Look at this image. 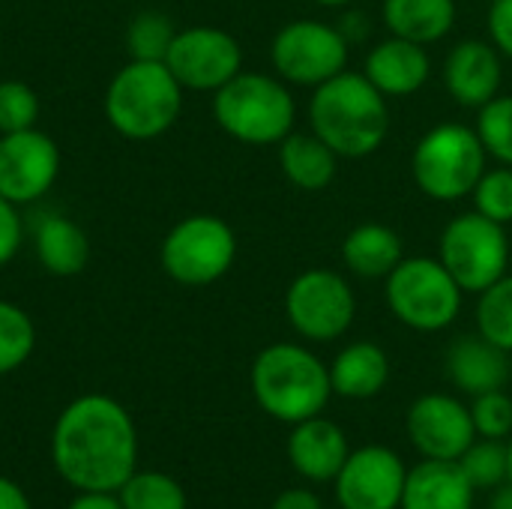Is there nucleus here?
Here are the masks:
<instances>
[{
	"label": "nucleus",
	"instance_id": "nucleus-37",
	"mask_svg": "<svg viewBox=\"0 0 512 509\" xmlns=\"http://www.w3.org/2000/svg\"><path fill=\"white\" fill-rule=\"evenodd\" d=\"M336 27L345 36L348 45H360V42H366L372 36V18L366 12H360V9H348L345 6V15L339 18Z\"/></svg>",
	"mask_w": 512,
	"mask_h": 509
},
{
	"label": "nucleus",
	"instance_id": "nucleus-8",
	"mask_svg": "<svg viewBox=\"0 0 512 509\" xmlns=\"http://www.w3.org/2000/svg\"><path fill=\"white\" fill-rule=\"evenodd\" d=\"M237 261L234 228L213 213L180 219L159 246V264L168 279L186 288H204L228 276Z\"/></svg>",
	"mask_w": 512,
	"mask_h": 509
},
{
	"label": "nucleus",
	"instance_id": "nucleus-38",
	"mask_svg": "<svg viewBox=\"0 0 512 509\" xmlns=\"http://www.w3.org/2000/svg\"><path fill=\"white\" fill-rule=\"evenodd\" d=\"M270 509H324V504H321V498L312 489H300L297 486V489L279 492Z\"/></svg>",
	"mask_w": 512,
	"mask_h": 509
},
{
	"label": "nucleus",
	"instance_id": "nucleus-4",
	"mask_svg": "<svg viewBox=\"0 0 512 509\" xmlns=\"http://www.w3.org/2000/svg\"><path fill=\"white\" fill-rule=\"evenodd\" d=\"M183 93L165 60H129L105 87V120L129 141H153L177 123Z\"/></svg>",
	"mask_w": 512,
	"mask_h": 509
},
{
	"label": "nucleus",
	"instance_id": "nucleus-19",
	"mask_svg": "<svg viewBox=\"0 0 512 509\" xmlns=\"http://www.w3.org/2000/svg\"><path fill=\"white\" fill-rule=\"evenodd\" d=\"M447 378L465 396H483L492 390H507L512 381L510 354L480 333H465L447 348Z\"/></svg>",
	"mask_w": 512,
	"mask_h": 509
},
{
	"label": "nucleus",
	"instance_id": "nucleus-22",
	"mask_svg": "<svg viewBox=\"0 0 512 509\" xmlns=\"http://www.w3.org/2000/svg\"><path fill=\"white\" fill-rule=\"evenodd\" d=\"M33 252H36L45 273L69 279V276H78L87 270L93 246H90L87 231L75 219L60 216V213H48L36 222Z\"/></svg>",
	"mask_w": 512,
	"mask_h": 509
},
{
	"label": "nucleus",
	"instance_id": "nucleus-5",
	"mask_svg": "<svg viewBox=\"0 0 512 509\" xmlns=\"http://www.w3.org/2000/svg\"><path fill=\"white\" fill-rule=\"evenodd\" d=\"M213 120L240 144L273 147L294 132L297 99L279 75L243 69L213 93Z\"/></svg>",
	"mask_w": 512,
	"mask_h": 509
},
{
	"label": "nucleus",
	"instance_id": "nucleus-41",
	"mask_svg": "<svg viewBox=\"0 0 512 509\" xmlns=\"http://www.w3.org/2000/svg\"><path fill=\"white\" fill-rule=\"evenodd\" d=\"M489 509H512V483H504L495 489V498H492Z\"/></svg>",
	"mask_w": 512,
	"mask_h": 509
},
{
	"label": "nucleus",
	"instance_id": "nucleus-17",
	"mask_svg": "<svg viewBox=\"0 0 512 509\" xmlns=\"http://www.w3.org/2000/svg\"><path fill=\"white\" fill-rule=\"evenodd\" d=\"M363 75L387 99L414 96L432 78V57H429L426 45H420V42H411L402 36H387L369 48V54L363 60Z\"/></svg>",
	"mask_w": 512,
	"mask_h": 509
},
{
	"label": "nucleus",
	"instance_id": "nucleus-33",
	"mask_svg": "<svg viewBox=\"0 0 512 509\" xmlns=\"http://www.w3.org/2000/svg\"><path fill=\"white\" fill-rule=\"evenodd\" d=\"M474 210L483 213L486 219L498 222V225H510L512 222V168L510 165H495L486 168L483 177L477 180L474 192Z\"/></svg>",
	"mask_w": 512,
	"mask_h": 509
},
{
	"label": "nucleus",
	"instance_id": "nucleus-10",
	"mask_svg": "<svg viewBox=\"0 0 512 509\" xmlns=\"http://www.w3.org/2000/svg\"><path fill=\"white\" fill-rule=\"evenodd\" d=\"M285 318L306 342H336L357 318L354 288L339 270L309 267L297 273L285 291Z\"/></svg>",
	"mask_w": 512,
	"mask_h": 509
},
{
	"label": "nucleus",
	"instance_id": "nucleus-35",
	"mask_svg": "<svg viewBox=\"0 0 512 509\" xmlns=\"http://www.w3.org/2000/svg\"><path fill=\"white\" fill-rule=\"evenodd\" d=\"M21 237H24V225H21L18 204L0 195V267H6L18 255Z\"/></svg>",
	"mask_w": 512,
	"mask_h": 509
},
{
	"label": "nucleus",
	"instance_id": "nucleus-32",
	"mask_svg": "<svg viewBox=\"0 0 512 509\" xmlns=\"http://www.w3.org/2000/svg\"><path fill=\"white\" fill-rule=\"evenodd\" d=\"M39 114H42V102L30 84L18 78L0 81V135L33 129L39 123Z\"/></svg>",
	"mask_w": 512,
	"mask_h": 509
},
{
	"label": "nucleus",
	"instance_id": "nucleus-28",
	"mask_svg": "<svg viewBox=\"0 0 512 509\" xmlns=\"http://www.w3.org/2000/svg\"><path fill=\"white\" fill-rule=\"evenodd\" d=\"M36 348V327L30 315L9 303L0 300V375H9L21 369Z\"/></svg>",
	"mask_w": 512,
	"mask_h": 509
},
{
	"label": "nucleus",
	"instance_id": "nucleus-3",
	"mask_svg": "<svg viewBox=\"0 0 512 509\" xmlns=\"http://www.w3.org/2000/svg\"><path fill=\"white\" fill-rule=\"evenodd\" d=\"M249 387L258 408L288 426L324 414L333 396L330 366L297 342L261 348L249 369Z\"/></svg>",
	"mask_w": 512,
	"mask_h": 509
},
{
	"label": "nucleus",
	"instance_id": "nucleus-26",
	"mask_svg": "<svg viewBox=\"0 0 512 509\" xmlns=\"http://www.w3.org/2000/svg\"><path fill=\"white\" fill-rule=\"evenodd\" d=\"M117 501L123 509H189L183 486L162 471H135L117 489Z\"/></svg>",
	"mask_w": 512,
	"mask_h": 509
},
{
	"label": "nucleus",
	"instance_id": "nucleus-21",
	"mask_svg": "<svg viewBox=\"0 0 512 509\" xmlns=\"http://www.w3.org/2000/svg\"><path fill=\"white\" fill-rule=\"evenodd\" d=\"M390 357L378 342L360 339L345 345L333 363H330V384L333 393L351 402H366L375 399L378 393H384V387L390 384Z\"/></svg>",
	"mask_w": 512,
	"mask_h": 509
},
{
	"label": "nucleus",
	"instance_id": "nucleus-40",
	"mask_svg": "<svg viewBox=\"0 0 512 509\" xmlns=\"http://www.w3.org/2000/svg\"><path fill=\"white\" fill-rule=\"evenodd\" d=\"M0 509H33L24 489L9 477H0Z\"/></svg>",
	"mask_w": 512,
	"mask_h": 509
},
{
	"label": "nucleus",
	"instance_id": "nucleus-39",
	"mask_svg": "<svg viewBox=\"0 0 512 509\" xmlns=\"http://www.w3.org/2000/svg\"><path fill=\"white\" fill-rule=\"evenodd\" d=\"M66 509H123L114 492H78Z\"/></svg>",
	"mask_w": 512,
	"mask_h": 509
},
{
	"label": "nucleus",
	"instance_id": "nucleus-36",
	"mask_svg": "<svg viewBox=\"0 0 512 509\" xmlns=\"http://www.w3.org/2000/svg\"><path fill=\"white\" fill-rule=\"evenodd\" d=\"M489 42L512 60V0H492L489 3Z\"/></svg>",
	"mask_w": 512,
	"mask_h": 509
},
{
	"label": "nucleus",
	"instance_id": "nucleus-44",
	"mask_svg": "<svg viewBox=\"0 0 512 509\" xmlns=\"http://www.w3.org/2000/svg\"><path fill=\"white\" fill-rule=\"evenodd\" d=\"M510 273H512V261H510Z\"/></svg>",
	"mask_w": 512,
	"mask_h": 509
},
{
	"label": "nucleus",
	"instance_id": "nucleus-30",
	"mask_svg": "<svg viewBox=\"0 0 512 509\" xmlns=\"http://www.w3.org/2000/svg\"><path fill=\"white\" fill-rule=\"evenodd\" d=\"M174 36H177L174 21L165 12L147 9V12H138L129 21V27H126V48H129L132 60H165Z\"/></svg>",
	"mask_w": 512,
	"mask_h": 509
},
{
	"label": "nucleus",
	"instance_id": "nucleus-15",
	"mask_svg": "<svg viewBox=\"0 0 512 509\" xmlns=\"http://www.w3.org/2000/svg\"><path fill=\"white\" fill-rule=\"evenodd\" d=\"M405 432L423 459L459 462L477 441L471 405L450 393H426L411 402L405 414Z\"/></svg>",
	"mask_w": 512,
	"mask_h": 509
},
{
	"label": "nucleus",
	"instance_id": "nucleus-34",
	"mask_svg": "<svg viewBox=\"0 0 512 509\" xmlns=\"http://www.w3.org/2000/svg\"><path fill=\"white\" fill-rule=\"evenodd\" d=\"M471 417H474L477 438L507 441L512 435V399L507 396V390H492V393L474 396Z\"/></svg>",
	"mask_w": 512,
	"mask_h": 509
},
{
	"label": "nucleus",
	"instance_id": "nucleus-12",
	"mask_svg": "<svg viewBox=\"0 0 512 509\" xmlns=\"http://www.w3.org/2000/svg\"><path fill=\"white\" fill-rule=\"evenodd\" d=\"M165 66L183 84V90L216 93L237 72H243V48L240 42L213 24H192L177 30Z\"/></svg>",
	"mask_w": 512,
	"mask_h": 509
},
{
	"label": "nucleus",
	"instance_id": "nucleus-11",
	"mask_svg": "<svg viewBox=\"0 0 512 509\" xmlns=\"http://www.w3.org/2000/svg\"><path fill=\"white\" fill-rule=\"evenodd\" d=\"M351 45L336 24L318 18H294L282 24L270 42L273 72L294 87L315 90L333 75L348 69Z\"/></svg>",
	"mask_w": 512,
	"mask_h": 509
},
{
	"label": "nucleus",
	"instance_id": "nucleus-2",
	"mask_svg": "<svg viewBox=\"0 0 512 509\" xmlns=\"http://www.w3.org/2000/svg\"><path fill=\"white\" fill-rule=\"evenodd\" d=\"M309 129L339 159H366L390 135V99L363 72L345 69L312 90Z\"/></svg>",
	"mask_w": 512,
	"mask_h": 509
},
{
	"label": "nucleus",
	"instance_id": "nucleus-7",
	"mask_svg": "<svg viewBox=\"0 0 512 509\" xmlns=\"http://www.w3.org/2000/svg\"><path fill=\"white\" fill-rule=\"evenodd\" d=\"M384 300L393 318L408 330L441 333L459 321L465 291L441 264V258L405 255L384 279Z\"/></svg>",
	"mask_w": 512,
	"mask_h": 509
},
{
	"label": "nucleus",
	"instance_id": "nucleus-20",
	"mask_svg": "<svg viewBox=\"0 0 512 509\" xmlns=\"http://www.w3.org/2000/svg\"><path fill=\"white\" fill-rule=\"evenodd\" d=\"M477 489L459 468V462L423 459L408 468L399 509H474Z\"/></svg>",
	"mask_w": 512,
	"mask_h": 509
},
{
	"label": "nucleus",
	"instance_id": "nucleus-18",
	"mask_svg": "<svg viewBox=\"0 0 512 509\" xmlns=\"http://www.w3.org/2000/svg\"><path fill=\"white\" fill-rule=\"evenodd\" d=\"M348 456H351L348 435L339 429V423L327 420L324 414L291 426L288 462L303 480H309V483H333Z\"/></svg>",
	"mask_w": 512,
	"mask_h": 509
},
{
	"label": "nucleus",
	"instance_id": "nucleus-9",
	"mask_svg": "<svg viewBox=\"0 0 512 509\" xmlns=\"http://www.w3.org/2000/svg\"><path fill=\"white\" fill-rule=\"evenodd\" d=\"M438 258L465 294H480L510 273L507 225H498L477 210L459 213L438 237Z\"/></svg>",
	"mask_w": 512,
	"mask_h": 509
},
{
	"label": "nucleus",
	"instance_id": "nucleus-1",
	"mask_svg": "<svg viewBox=\"0 0 512 509\" xmlns=\"http://www.w3.org/2000/svg\"><path fill=\"white\" fill-rule=\"evenodd\" d=\"M51 462L75 492H114L138 471V429L129 411L102 393L72 399L51 432Z\"/></svg>",
	"mask_w": 512,
	"mask_h": 509
},
{
	"label": "nucleus",
	"instance_id": "nucleus-45",
	"mask_svg": "<svg viewBox=\"0 0 512 509\" xmlns=\"http://www.w3.org/2000/svg\"><path fill=\"white\" fill-rule=\"evenodd\" d=\"M489 3H492V0H489Z\"/></svg>",
	"mask_w": 512,
	"mask_h": 509
},
{
	"label": "nucleus",
	"instance_id": "nucleus-14",
	"mask_svg": "<svg viewBox=\"0 0 512 509\" xmlns=\"http://www.w3.org/2000/svg\"><path fill=\"white\" fill-rule=\"evenodd\" d=\"M60 174V147L39 126L0 135V195L24 207L51 192Z\"/></svg>",
	"mask_w": 512,
	"mask_h": 509
},
{
	"label": "nucleus",
	"instance_id": "nucleus-27",
	"mask_svg": "<svg viewBox=\"0 0 512 509\" xmlns=\"http://www.w3.org/2000/svg\"><path fill=\"white\" fill-rule=\"evenodd\" d=\"M477 333L512 354V273L477 294Z\"/></svg>",
	"mask_w": 512,
	"mask_h": 509
},
{
	"label": "nucleus",
	"instance_id": "nucleus-31",
	"mask_svg": "<svg viewBox=\"0 0 512 509\" xmlns=\"http://www.w3.org/2000/svg\"><path fill=\"white\" fill-rule=\"evenodd\" d=\"M489 159L512 168V93H498L477 111L474 123Z\"/></svg>",
	"mask_w": 512,
	"mask_h": 509
},
{
	"label": "nucleus",
	"instance_id": "nucleus-24",
	"mask_svg": "<svg viewBox=\"0 0 512 509\" xmlns=\"http://www.w3.org/2000/svg\"><path fill=\"white\" fill-rule=\"evenodd\" d=\"M402 258L405 243L384 222H360L342 240V264L360 279H387Z\"/></svg>",
	"mask_w": 512,
	"mask_h": 509
},
{
	"label": "nucleus",
	"instance_id": "nucleus-29",
	"mask_svg": "<svg viewBox=\"0 0 512 509\" xmlns=\"http://www.w3.org/2000/svg\"><path fill=\"white\" fill-rule=\"evenodd\" d=\"M459 468L465 471V477L471 480V486H474L477 492L504 486V483H507V474H510L507 441L477 438V441L465 450V456L459 459Z\"/></svg>",
	"mask_w": 512,
	"mask_h": 509
},
{
	"label": "nucleus",
	"instance_id": "nucleus-16",
	"mask_svg": "<svg viewBox=\"0 0 512 509\" xmlns=\"http://www.w3.org/2000/svg\"><path fill=\"white\" fill-rule=\"evenodd\" d=\"M444 87L459 108L480 111L501 93L504 54L489 39H462L444 57Z\"/></svg>",
	"mask_w": 512,
	"mask_h": 509
},
{
	"label": "nucleus",
	"instance_id": "nucleus-42",
	"mask_svg": "<svg viewBox=\"0 0 512 509\" xmlns=\"http://www.w3.org/2000/svg\"><path fill=\"white\" fill-rule=\"evenodd\" d=\"M315 3H321L327 9H342V6H351L354 0H315Z\"/></svg>",
	"mask_w": 512,
	"mask_h": 509
},
{
	"label": "nucleus",
	"instance_id": "nucleus-6",
	"mask_svg": "<svg viewBox=\"0 0 512 509\" xmlns=\"http://www.w3.org/2000/svg\"><path fill=\"white\" fill-rule=\"evenodd\" d=\"M489 168V153L474 126L447 120L432 126L411 153V174L417 189L438 204L468 198Z\"/></svg>",
	"mask_w": 512,
	"mask_h": 509
},
{
	"label": "nucleus",
	"instance_id": "nucleus-23",
	"mask_svg": "<svg viewBox=\"0 0 512 509\" xmlns=\"http://www.w3.org/2000/svg\"><path fill=\"white\" fill-rule=\"evenodd\" d=\"M456 18V0H381V24L387 33L426 48L447 39L456 27Z\"/></svg>",
	"mask_w": 512,
	"mask_h": 509
},
{
	"label": "nucleus",
	"instance_id": "nucleus-25",
	"mask_svg": "<svg viewBox=\"0 0 512 509\" xmlns=\"http://www.w3.org/2000/svg\"><path fill=\"white\" fill-rule=\"evenodd\" d=\"M279 168L285 180L300 192H324L339 171V156L312 129L291 132L279 144Z\"/></svg>",
	"mask_w": 512,
	"mask_h": 509
},
{
	"label": "nucleus",
	"instance_id": "nucleus-43",
	"mask_svg": "<svg viewBox=\"0 0 512 509\" xmlns=\"http://www.w3.org/2000/svg\"><path fill=\"white\" fill-rule=\"evenodd\" d=\"M507 453H510V474H507V483H512V435L507 438Z\"/></svg>",
	"mask_w": 512,
	"mask_h": 509
},
{
	"label": "nucleus",
	"instance_id": "nucleus-13",
	"mask_svg": "<svg viewBox=\"0 0 512 509\" xmlns=\"http://www.w3.org/2000/svg\"><path fill=\"white\" fill-rule=\"evenodd\" d=\"M408 468L399 453L384 444L351 450L333 480L339 509H399Z\"/></svg>",
	"mask_w": 512,
	"mask_h": 509
}]
</instances>
